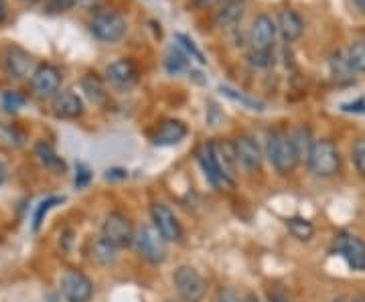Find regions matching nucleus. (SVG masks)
Masks as SVG:
<instances>
[{
  "label": "nucleus",
  "instance_id": "nucleus-1",
  "mask_svg": "<svg viewBox=\"0 0 365 302\" xmlns=\"http://www.w3.org/2000/svg\"><path fill=\"white\" fill-rule=\"evenodd\" d=\"M266 157L270 160V165L276 169V172H280V175H290L297 169V165H299V155L294 150L290 134L280 130V128L268 132Z\"/></svg>",
  "mask_w": 365,
  "mask_h": 302
},
{
  "label": "nucleus",
  "instance_id": "nucleus-2",
  "mask_svg": "<svg viewBox=\"0 0 365 302\" xmlns=\"http://www.w3.org/2000/svg\"><path fill=\"white\" fill-rule=\"evenodd\" d=\"M307 165H309V169H311V172H313L314 177L331 179V177H335L341 169L339 148L333 145L331 140H327V138L314 140Z\"/></svg>",
  "mask_w": 365,
  "mask_h": 302
},
{
  "label": "nucleus",
  "instance_id": "nucleus-3",
  "mask_svg": "<svg viewBox=\"0 0 365 302\" xmlns=\"http://www.w3.org/2000/svg\"><path fill=\"white\" fill-rule=\"evenodd\" d=\"M167 244L169 241L158 234L155 225L138 227L136 234H134V241H132L136 254L148 264H153V266H158V264L167 260Z\"/></svg>",
  "mask_w": 365,
  "mask_h": 302
},
{
  "label": "nucleus",
  "instance_id": "nucleus-4",
  "mask_svg": "<svg viewBox=\"0 0 365 302\" xmlns=\"http://www.w3.org/2000/svg\"><path fill=\"white\" fill-rule=\"evenodd\" d=\"M173 284H175V288L179 292V296L187 302H201L203 296H205V292H207L205 278L201 276L193 266H187V264H182V266H179L175 270Z\"/></svg>",
  "mask_w": 365,
  "mask_h": 302
},
{
  "label": "nucleus",
  "instance_id": "nucleus-5",
  "mask_svg": "<svg viewBox=\"0 0 365 302\" xmlns=\"http://www.w3.org/2000/svg\"><path fill=\"white\" fill-rule=\"evenodd\" d=\"M90 31L104 43H118L126 35V21L114 11H98L91 16Z\"/></svg>",
  "mask_w": 365,
  "mask_h": 302
},
{
  "label": "nucleus",
  "instance_id": "nucleus-6",
  "mask_svg": "<svg viewBox=\"0 0 365 302\" xmlns=\"http://www.w3.org/2000/svg\"><path fill=\"white\" fill-rule=\"evenodd\" d=\"M0 66L6 71L9 78L26 79L35 73V59L33 55L16 45H9L0 51Z\"/></svg>",
  "mask_w": 365,
  "mask_h": 302
},
{
  "label": "nucleus",
  "instance_id": "nucleus-7",
  "mask_svg": "<svg viewBox=\"0 0 365 302\" xmlns=\"http://www.w3.org/2000/svg\"><path fill=\"white\" fill-rule=\"evenodd\" d=\"M134 234H136V229L132 227L130 219L124 213L112 211V213L106 215L104 224H102V237L108 239L112 246H116L118 250L132 246Z\"/></svg>",
  "mask_w": 365,
  "mask_h": 302
},
{
  "label": "nucleus",
  "instance_id": "nucleus-8",
  "mask_svg": "<svg viewBox=\"0 0 365 302\" xmlns=\"http://www.w3.org/2000/svg\"><path fill=\"white\" fill-rule=\"evenodd\" d=\"M333 251L339 254L353 270H365V241L361 237L341 231L333 239Z\"/></svg>",
  "mask_w": 365,
  "mask_h": 302
},
{
  "label": "nucleus",
  "instance_id": "nucleus-9",
  "mask_svg": "<svg viewBox=\"0 0 365 302\" xmlns=\"http://www.w3.org/2000/svg\"><path fill=\"white\" fill-rule=\"evenodd\" d=\"M59 290L66 302H90L93 296L91 280L79 270H67L59 280Z\"/></svg>",
  "mask_w": 365,
  "mask_h": 302
},
{
  "label": "nucleus",
  "instance_id": "nucleus-10",
  "mask_svg": "<svg viewBox=\"0 0 365 302\" xmlns=\"http://www.w3.org/2000/svg\"><path fill=\"white\" fill-rule=\"evenodd\" d=\"M150 219L153 225L158 229V234L165 237L169 244H177L182 239V227L181 222L177 219V215L173 213L169 205L165 203H153L150 205Z\"/></svg>",
  "mask_w": 365,
  "mask_h": 302
},
{
  "label": "nucleus",
  "instance_id": "nucleus-11",
  "mask_svg": "<svg viewBox=\"0 0 365 302\" xmlns=\"http://www.w3.org/2000/svg\"><path fill=\"white\" fill-rule=\"evenodd\" d=\"M63 76L61 71L51 63H43L35 69L33 78H31V90L39 98H53L61 88Z\"/></svg>",
  "mask_w": 365,
  "mask_h": 302
},
{
  "label": "nucleus",
  "instance_id": "nucleus-12",
  "mask_svg": "<svg viewBox=\"0 0 365 302\" xmlns=\"http://www.w3.org/2000/svg\"><path fill=\"white\" fill-rule=\"evenodd\" d=\"M138 78H140L138 67L134 66V61L126 59V57L116 59V61H112L110 66L106 67V79L116 90H130L132 85H136Z\"/></svg>",
  "mask_w": 365,
  "mask_h": 302
},
{
  "label": "nucleus",
  "instance_id": "nucleus-13",
  "mask_svg": "<svg viewBox=\"0 0 365 302\" xmlns=\"http://www.w3.org/2000/svg\"><path fill=\"white\" fill-rule=\"evenodd\" d=\"M197 160H199L201 169L205 172L207 181L213 184L215 189H232V187H234V181L227 179V177L223 175L222 169H220V165H217V158L213 155V142H205V145L197 150Z\"/></svg>",
  "mask_w": 365,
  "mask_h": 302
},
{
  "label": "nucleus",
  "instance_id": "nucleus-14",
  "mask_svg": "<svg viewBox=\"0 0 365 302\" xmlns=\"http://www.w3.org/2000/svg\"><path fill=\"white\" fill-rule=\"evenodd\" d=\"M276 23L268 14H258L250 28V43L252 51H272L276 39Z\"/></svg>",
  "mask_w": 365,
  "mask_h": 302
},
{
  "label": "nucleus",
  "instance_id": "nucleus-15",
  "mask_svg": "<svg viewBox=\"0 0 365 302\" xmlns=\"http://www.w3.org/2000/svg\"><path fill=\"white\" fill-rule=\"evenodd\" d=\"M235 145V155H237V162L244 171L256 172L260 171L262 167V148L260 145L256 142L254 136L250 134H244L240 136L234 142Z\"/></svg>",
  "mask_w": 365,
  "mask_h": 302
},
{
  "label": "nucleus",
  "instance_id": "nucleus-16",
  "mask_svg": "<svg viewBox=\"0 0 365 302\" xmlns=\"http://www.w3.org/2000/svg\"><path fill=\"white\" fill-rule=\"evenodd\" d=\"M187 126L181 120H165L158 124L157 132L153 134V142L157 146H175L187 136Z\"/></svg>",
  "mask_w": 365,
  "mask_h": 302
},
{
  "label": "nucleus",
  "instance_id": "nucleus-17",
  "mask_svg": "<svg viewBox=\"0 0 365 302\" xmlns=\"http://www.w3.org/2000/svg\"><path fill=\"white\" fill-rule=\"evenodd\" d=\"M278 31L282 35V39L292 43V41L300 39L302 31H304V23L300 19V14L292 9H282L278 13Z\"/></svg>",
  "mask_w": 365,
  "mask_h": 302
},
{
  "label": "nucleus",
  "instance_id": "nucleus-18",
  "mask_svg": "<svg viewBox=\"0 0 365 302\" xmlns=\"http://www.w3.org/2000/svg\"><path fill=\"white\" fill-rule=\"evenodd\" d=\"M213 155L217 158V165H220L223 175L235 183V169L240 167V162H237L234 142H225V140L223 142H213Z\"/></svg>",
  "mask_w": 365,
  "mask_h": 302
},
{
  "label": "nucleus",
  "instance_id": "nucleus-19",
  "mask_svg": "<svg viewBox=\"0 0 365 302\" xmlns=\"http://www.w3.org/2000/svg\"><path fill=\"white\" fill-rule=\"evenodd\" d=\"M53 108H55V114L59 118L66 120H76L83 114V102L78 93L73 92H63L61 95H57Z\"/></svg>",
  "mask_w": 365,
  "mask_h": 302
},
{
  "label": "nucleus",
  "instance_id": "nucleus-20",
  "mask_svg": "<svg viewBox=\"0 0 365 302\" xmlns=\"http://www.w3.org/2000/svg\"><path fill=\"white\" fill-rule=\"evenodd\" d=\"M35 155L39 158L41 165L49 172H53V175L67 172V162L55 152V148L49 142H39V145L35 146Z\"/></svg>",
  "mask_w": 365,
  "mask_h": 302
},
{
  "label": "nucleus",
  "instance_id": "nucleus-21",
  "mask_svg": "<svg viewBox=\"0 0 365 302\" xmlns=\"http://www.w3.org/2000/svg\"><path fill=\"white\" fill-rule=\"evenodd\" d=\"M244 11H246L244 0H227L215 14V26L227 28V26L237 25L244 16Z\"/></svg>",
  "mask_w": 365,
  "mask_h": 302
},
{
  "label": "nucleus",
  "instance_id": "nucleus-22",
  "mask_svg": "<svg viewBox=\"0 0 365 302\" xmlns=\"http://www.w3.org/2000/svg\"><path fill=\"white\" fill-rule=\"evenodd\" d=\"M81 88H83L86 95L90 98L93 104L104 105L108 102V92H106L104 81L98 78V76L88 73L86 78L81 79Z\"/></svg>",
  "mask_w": 365,
  "mask_h": 302
},
{
  "label": "nucleus",
  "instance_id": "nucleus-23",
  "mask_svg": "<svg viewBox=\"0 0 365 302\" xmlns=\"http://www.w3.org/2000/svg\"><path fill=\"white\" fill-rule=\"evenodd\" d=\"M290 138H292L294 150H297V155H299V160H309L311 148H313L314 145V138H313V132H311V128H307V126H299L297 130L290 134Z\"/></svg>",
  "mask_w": 365,
  "mask_h": 302
},
{
  "label": "nucleus",
  "instance_id": "nucleus-24",
  "mask_svg": "<svg viewBox=\"0 0 365 302\" xmlns=\"http://www.w3.org/2000/svg\"><path fill=\"white\" fill-rule=\"evenodd\" d=\"M91 258L98 264H102V266H110V264L116 262L118 248L100 236L93 241V246H91Z\"/></svg>",
  "mask_w": 365,
  "mask_h": 302
},
{
  "label": "nucleus",
  "instance_id": "nucleus-25",
  "mask_svg": "<svg viewBox=\"0 0 365 302\" xmlns=\"http://www.w3.org/2000/svg\"><path fill=\"white\" fill-rule=\"evenodd\" d=\"M331 73H333V78L337 79L339 83H349V81H353L355 69H353L349 59H347V53H335L331 57Z\"/></svg>",
  "mask_w": 365,
  "mask_h": 302
},
{
  "label": "nucleus",
  "instance_id": "nucleus-26",
  "mask_svg": "<svg viewBox=\"0 0 365 302\" xmlns=\"http://www.w3.org/2000/svg\"><path fill=\"white\" fill-rule=\"evenodd\" d=\"M220 92H222L225 98H230L232 102L244 105V108H248V110H254V112H262V110H264V104H262V102L254 100V98H250V95H246V93L237 92V90L230 88V85H222V88H220Z\"/></svg>",
  "mask_w": 365,
  "mask_h": 302
},
{
  "label": "nucleus",
  "instance_id": "nucleus-27",
  "mask_svg": "<svg viewBox=\"0 0 365 302\" xmlns=\"http://www.w3.org/2000/svg\"><path fill=\"white\" fill-rule=\"evenodd\" d=\"M287 227L292 236L297 239H302V241L314 236V225L304 217H290V219H287Z\"/></svg>",
  "mask_w": 365,
  "mask_h": 302
},
{
  "label": "nucleus",
  "instance_id": "nucleus-28",
  "mask_svg": "<svg viewBox=\"0 0 365 302\" xmlns=\"http://www.w3.org/2000/svg\"><path fill=\"white\" fill-rule=\"evenodd\" d=\"M347 59L357 73H365V41H353L347 49Z\"/></svg>",
  "mask_w": 365,
  "mask_h": 302
},
{
  "label": "nucleus",
  "instance_id": "nucleus-29",
  "mask_svg": "<svg viewBox=\"0 0 365 302\" xmlns=\"http://www.w3.org/2000/svg\"><path fill=\"white\" fill-rule=\"evenodd\" d=\"M165 67H167V71L173 73V76L182 73V71H187V69H189V55H187V53L177 51V49H173V51L169 53V57H167V61H165Z\"/></svg>",
  "mask_w": 365,
  "mask_h": 302
},
{
  "label": "nucleus",
  "instance_id": "nucleus-30",
  "mask_svg": "<svg viewBox=\"0 0 365 302\" xmlns=\"http://www.w3.org/2000/svg\"><path fill=\"white\" fill-rule=\"evenodd\" d=\"M61 201H63V197H49V199H45V201H41L39 205H37L35 215H33V229H35V231L41 227L43 219H45V215H47V213H49L57 203H61Z\"/></svg>",
  "mask_w": 365,
  "mask_h": 302
},
{
  "label": "nucleus",
  "instance_id": "nucleus-31",
  "mask_svg": "<svg viewBox=\"0 0 365 302\" xmlns=\"http://www.w3.org/2000/svg\"><path fill=\"white\" fill-rule=\"evenodd\" d=\"M177 41H179V45H181L182 49L187 51V55H191L193 59H197L199 63H205L207 59L203 57V53L199 51V47L195 45V41L191 39V37H187V35H182V33H177Z\"/></svg>",
  "mask_w": 365,
  "mask_h": 302
},
{
  "label": "nucleus",
  "instance_id": "nucleus-32",
  "mask_svg": "<svg viewBox=\"0 0 365 302\" xmlns=\"http://www.w3.org/2000/svg\"><path fill=\"white\" fill-rule=\"evenodd\" d=\"M351 160L353 165H355V169H357V172H359L361 177H365V138H359V140L353 145Z\"/></svg>",
  "mask_w": 365,
  "mask_h": 302
},
{
  "label": "nucleus",
  "instance_id": "nucleus-33",
  "mask_svg": "<svg viewBox=\"0 0 365 302\" xmlns=\"http://www.w3.org/2000/svg\"><path fill=\"white\" fill-rule=\"evenodd\" d=\"M2 108L6 110V112H16L19 108H23L25 105V98L21 95V93L16 92H6L2 95Z\"/></svg>",
  "mask_w": 365,
  "mask_h": 302
},
{
  "label": "nucleus",
  "instance_id": "nucleus-34",
  "mask_svg": "<svg viewBox=\"0 0 365 302\" xmlns=\"http://www.w3.org/2000/svg\"><path fill=\"white\" fill-rule=\"evenodd\" d=\"M248 59L256 67H270L274 63L272 51H250Z\"/></svg>",
  "mask_w": 365,
  "mask_h": 302
},
{
  "label": "nucleus",
  "instance_id": "nucleus-35",
  "mask_svg": "<svg viewBox=\"0 0 365 302\" xmlns=\"http://www.w3.org/2000/svg\"><path fill=\"white\" fill-rule=\"evenodd\" d=\"M215 302H244V296H240V292L234 288H222L215 296Z\"/></svg>",
  "mask_w": 365,
  "mask_h": 302
},
{
  "label": "nucleus",
  "instance_id": "nucleus-36",
  "mask_svg": "<svg viewBox=\"0 0 365 302\" xmlns=\"http://www.w3.org/2000/svg\"><path fill=\"white\" fill-rule=\"evenodd\" d=\"M91 181V171L86 167V165H79L78 167V175H76V187L78 189H83L88 187Z\"/></svg>",
  "mask_w": 365,
  "mask_h": 302
},
{
  "label": "nucleus",
  "instance_id": "nucleus-37",
  "mask_svg": "<svg viewBox=\"0 0 365 302\" xmlns=\"http://www.w3.org/2000/svg\"><path fill=\"white\" fill-rule=\"evenodd\" d=\"M51 2L57 9H71V6L78 4V0H51Z\"/></svg>",
  "mask_w": 365,
  "mask_h": 302
},
{
  "label": "nucleus",
  "instance_id": "nucleus-38",
  "mask_svg": "<svg viewBox=\"0 0 365 302\" xmlns=\"http://www.w3.org/2000/svg\"><path fill=\"white\" fill-rule=\"evenodd\" d=\"M343 110H345V112H353V110H355V112H365V104L364 102H359V104H345L343 105Z\"/></svg>",
  "mask_w": 365,
  "mask_h": 302
},
{
  "label": "nucleus",
  "instance_id": "nucleus-39",
  "mask_svg": "<svg viewBox=\"0 0 365 302\" xmlns=\"http://www.w3.org/2000/svg\"><path fill=\"white\" fill-rule=\"evenodd\" d=\"M106 179H126V172L118 171V169H112V171H108Z\"/></svg>",
  "mask_w": 365,
  "mask_h": 302
},
{
  "label": "nucleus",
  "instance_id": "nucleus-40",
  "mask_svg": "<svg viewBox=\"0 0 365 302\" xmlns=\"http://www.w3.org/2000/svg\"><path fill=\"white\" fill-rule=\"evenodd\" d=\"M268 302H288L287 296L282 294V292H276V294H272L270 298H268Z\"/></svg>",
  "mask_w": 365,
  "mask_h": 302
},
{
  "label": "nucleus",
  "instance_id": "nucleus-41",
  "mask_svg": "<svg viewBox=\"0 0 365 302\" xmlns=\"http://www.w3.org/2000/svg\"><path fill=\"white\" fill-rule=\"evenodd\" d=\"M6 19V2L4 0H0V23Z\"/></svg>",
  "mask_w": 365,
  "mask_h": 302
},
{
  "label": "nucleus",
  "instance_id": "nucleus-42",
  "mask_svg": "<svg viewBox=\"0 0 365 302\" xmlns=\"http://www.w3.org/2000/svg\"><path fill=\"white\" fill-rule=\"evenodd\" d=\"M244 302H260V298H258V294H254V292H248V294L244 296Z\"/></svg>",
  "mask_w": 365,
  "mask_h": 302
},
{
  "label": "nucleus",
  "instance_id": "nucleus-43",
  "mask_svg": "<svg viewBox=\"0 0 365 302\" xmlns=\"http://www.w3.org/2000/svg\"><path fill=\"white\" fill-rule=\"evenodd\" d=\"M353 4H355V9H359L361 13H365V0H351Z\"/></svg>",
  "mask_w": 365,
  "mask_h": 302
},
{
  "label": "nucleus",
  "instance_id": "nucleus-44",
  "mask_svg": "<svg viewBox=\"0 0 365 302\" xmlns=\"http://www.w3.org/2000/svg\"><path fill=\"white\" fill-rule=\"evenodd\" d=\"M4 181H6V167L0 162V184L4 183Z\"/></svg>",
  "mask_w": 365,
  "mask_h": 302
},
{
  "label": "nucleus",
  "instance_id": "nucleus-45",
  "mask_svg": "<svg viewBox=\"0 0 365 302\" xmlns=\"http://www.w3.org/2000/svg\"><path fill=\"white\" fill-rule=\"evenodd\" d=\"M195 4H199V6H205V4H211L213 0H193Z\"/></svg>",
  "mask_w": 365,
  "mask_h": 302
},
{
  "label": "nucleus",
  "instance_id": "nucleus-46",
  "mask_svg": "<svg viewBox=\"0 0 365 302\" xmlns=\"http://www.w3.org/2000/svg\"><path fill=\"white\" fill-rule=\"evenodd\" d=\"M333 302H351L349 298H345V296H339V298H335Z\"/></svg>",
  "mask_w": 365,
  "mask_h": 302
},
{
  "label": "nucleus",
  "instance_id": "nucleus-47",
  "mask_svg": "<svg viewBox=\"0 0 365 302\" xmlns=\"http://www.w3.org/2000/svg\"><path fill=\"white\" fill-rule=\"evenodd\" d=\"M25 2H29V4H37V2H41V0H25Z\"/></svg>",
  "mask_w": 365,
  "mask_h": 302
},
{
  "label": "nucleus",
  "instance_id": "nucleus-48",
  "mask_svg": "<svg viewBox=\"0 0 365 302\" xmlns=\"http://www.w3.org/2000/svg\"><path fill=\"white\" fill-rule=\"evenodd\" d=\"M351 302H365V298H357V301H351Z\"/></svg>",
  "mask_w": 365,
  "mask_h": 302
}]
</instances>
